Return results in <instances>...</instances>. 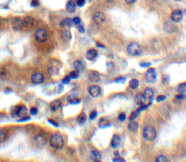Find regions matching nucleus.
I'll return each mask as SVG.
<instances>
[{
	"label": "nucleus",
	"instance_id": "f257e3e1",
	"mask_svg": "<svg viewBox=\"0 0 186 162\" xmlns=\"http://www.w3.org/2000/svg\"><path fill=\"white\" fill-rule=\"evenodd\" d=\"M49 145L55 149L62 148L64 145V140H63V137L62 136V134L60 133L52 134L50 139H49Z\"/></svg>",
	"mask_w": 186,
	"mask_h": 162
},
{
	"label": "nucleus",
	"instance_id": "f03ea898",
	"mask_svg": "<svg viewBox=\"0 0 186 162\" xmlns=\"http://www.w3.org/2000/svg\"><path fill=\"white\" fill-rule=\"evenodd\" d=\"M143 137L147 141H154L156 137V131L153 126H146L143 129Z\"/></svg>",
	"mask_w": 186,
	"mask_h": 162
},
{
	"label": "nucleus",
	"instance_id": "7ed1b4c3",
	"mask_svg": "<svg viewBox=\"0 0 186 162\" xmlns=\"http://www.w3.org/2000/svg\"><path fill=\"white\" fill-rule=\"evenodd\" d=\"M128 53L130 54V56H133V57H137L140 56V53H142V47L138 43H130L128 46Z\"/></svg>",
	"mask_w": 186,
	"mask_h": 162
},
{
	"label": "nucleus",
	"instance_id": "20e7f679",
	"mask_svg": "<svg viewBox=\"0 0 186 162\" xmlns=\"http://www.w3.org/2000/svg\"><path fill=\"white\" fill-rule=\"evenodd\" d=\"M26 113H27V107L25 106H17L13 107V109L11 110V116L12 117L22 118L26 116Z\"/></svg>",
	"mask_w": 186,
	"mask_h": 162
},
{
	"label": "nucleus",
	"instance_id": "39448f33",
	"mask_svg": "<svg viewBox=\"0 0 186 162\" xmlns=\"http://www.w3.org/2000/svg\"><path fill=\"white\" fill-rule=\"evenodd\" d=\"M135 102L136 104H138L140 106L142 105H147L148 107H150L152 105V100H149L146 98V96L144 95V94H142V93H139L135 95Z\"/></svg>",
	"mask_w": 186,
	"mask_h": 162
},
{
	"label": "nucleus",
	"instance_id": "423d86ee",
	"mask_svg": "<svg viewBox=\"0 0 186 162\" xmlns=\"http://www.w3.org/2000/svg\"><path fill=\"white\" fill-rule=\"evenodd\" d=\"M35 38L37 42L39 43H44L48 39V33L46 30L44 29H38L35 33Z\"/></svg>",
	"mask_w": 186,
	"mask_h": 162
},
{
	"label": "nucleus",
	"instance_id": "0eeeda50",
	"mask_svg": "<svg viewBox=\"0 0 186 162\" xmlns=\"http://www.w3.org/2000/svg\"><path fill=\"white\" fill-rule=\"evenodd\" d=\"M34 144H35L36 147L38 148V149H41L43 148L45 145L47 144V139L45 137L43 134H38V135H36L35 137V140H34Z\"/></svg>",
	"mask_w": 186,
	"mask_h": 162
},
{
	"label": "nucleus",
	"instance_id": "6e6552de",
	"mask_svg": "<svg viewBox=\"0 0 186 162\" xmlns=\"http://www.w3.org/2000/svg\"><path fill=\"white\" fill-rule=\"evenodd\" d=\"M145 79L148 83H154L156 81V72H155V69L153 68H150L145 73Z\"/></svg>",
	"mask_w": 186,
	"mask_h": 162
},
{
	"label": "nucleus",
	"instance_id": "1a4fd4ad",
	"mask_svg": "<svg viewBox=\"0 0 186 162\" xmlns=\"http://www.w3.org/2000/svg\"><path fill=\"white\" fill-rule=\"evenodd\" d=\"M35 25V19L31 16H26L24 20H22V29L29 30Z\"/></svg>",
	"mask_w": 186,
	"mask_h": 162
},
{
	"label": "nucleus",
	"instance_id": "9d476101",
	"mask_svg": "<svg viewBox=\"0 0 186 162\" xmlns=\"http://www.w3.org/2000/svg\"><path fill=\"white\" fill-rule=\"evenodd\" d=\"M105 20H106L105 14L103 12H101V11H98V12H96L93 15V21L96 24H101V23H103L105 21Z\"/></svg>",
	"mask_w": 186,
	"mask_h": 162
},
{
	"label": "nucleus",
	"instance_id": "9b49d317",
	"mask_svg": "<svg viewBox=\"0 0 186 162\" xmlns=\"http://www.w3.org/2000/svg\"><path fill=\"white\" fill-rule=\"evenodd\" d=\"M11 27L14 31H21L22 30V19L21 18H14L12 21H11Z\"/></svg>",
	"mask_w": 186,
	"mask_h": 162
},
{
	"label": "nucleus",
	"instance_id": "f8f14e48",
	"mask_svg": "<svg viewBox=\"0 0 186 162\" xmlns=\"http://www.w3.org/2000/svg\"><path fill=\"white\" fill-rule=\"evenodd\" d=\"M88 91H89V94L93 96V97H98L100 96L101 93V89L100 86L98 85H90L88 88Z\"/></svg>",
	"mask_w": 186,
	"mask_h": 162
},
{
	"label": "nucleus",
	"instance_id": "ddd939ff",
	"mask_svg": "<svg viewBox=\"0 0 186 162\" xmlns=\"http://www.w3.org/2000/svg\"><path fill=\"white\" fill-rule=\"evenodd\" d=\"M44 76L42 73H39V72H36V73H34V74L32 75L31 77V81H32V83H35V84H40V83H42L44 82Z\"/></svg>",
	"mask_w": 186,
	"mask_h": 162
},
{
	"label": "nucleus",
	"instance_id": "4468645a",
	"mask_svg": "<svg viewBox=\"0 0 186 162\" xmlns=\"http://www.w3.org/2000/svg\"><path fill=\"white\" fill-rule=\"evenodd\" d=\"M183 14L181 12V10L179 9H176L172 11L171 13V20L173 22H180L183 21Z\"/></svg>",
	"mask_w": 186,
	"mask_h": 162
},
{
	"label": "nucleus",
	"instance_id": "2eb2a0df",
	"mask_svg": "<svg viewBox=\"0 0 186 162\" xmlns=\"http://www.w3.org/2000/svg\"><path fill=\"white\" fill-rule=\"evenodd\" d=\"M98 57V52L95 49H89L86 54V57L88 60L93 61L96 59V57Z\"/></svg>",
	"mask_w": 186,
	"mask_h": 162
},
{
	"label": "nucleus",
	"instance_id": "dca6fc26",
	"mask_svg": "<svg viewBox=\"0 0 186 162\" xmlns=\"http://www.w3.org/2000/svg\"><path fill=\"white\" fill-rule=\"evenodd\" d=\"M65 9H66L67 12L74 13V12H75V10H77V4H75L74 1H72V0H70V1L67 2Z\"/></svg>",
	"mask_w": 186,
	"mask_h": 162
},
{
	"label": "nucleus",
	"instance_id": "f3484780",
	"mask_svg": "<svg viewBox=\"0 0 186 162\" xmlns=\"http://www.w3.org/2000/svg\"><path fill=\"white\" fill-rule=\"evenodd\" d=\"M60 107H62V102L60 101V100H54V101H52L50 103V105H49V109L52 111H57L59 110Z\"/></svg>",
	"mask_w": 186,
	"mask_h": 162
},
{
	"label": "nucleus",
	"instance_id": "a211bd4d",
	"mask_svg": "<svg viewBox=\"0 0 186 162\" xmlns=\"http://www.w3.org/2000/svg\"><path fill=\"white\" fill-rule=\"evenodd\" d=\"M89 80L92 83H98L100 81V75L97 71H90L89 73Z\"/></svg>",
	"mask_w": 186,
	"mask_h": 162
},
{
	"label": "nucleus",
	"instance_id": "6ab92c4d",
	"mask_svg": "<svg viewBox=\"0 0 186 162\" xmlns=\"http://www.w3.org/2000/svg\"><path fill=\"white\" fill-rule=\"evenodd\" d=\"M74 68L77 71L81 72L85 69V65L81 60H75L74 62Z\"/></svg>",
	"mask_w": 186,
	"mask_h": 162
},
{
	"label": "nucleus",
	"instance_id": "aec40b11",
	"mask_svg": "<svg viewBox=\"0 0 186 162\" xmlns=\"http://www.w3.org/2000/svg\"><path fill=\"white\" fill-rule=\"evenodd\" d=\"M60 36H62V40L65 41V42H69L72 38V34H71V32L68 30H63L60 32Z\"/></svg>",
	"mask_w": 186,
	"mask_h": 162
},
{
	"label": "nucleus",
	"instance_id": "412c9836",
	"mask_svg": "<svg viewBox=\"0 0 186 162\" xmlns=\"http://www.w3.org/2000/svg\"><path fill=\"white\" fill-rule=\"evenodd\" d=\"M120 142H121V139L118 135H116V134H115V135L113 136V139H112V141H111V146L113 148H116V147H118L119 145H120Z\"/></svg>",
	"mask_w": 186,
	"mask_h": 162
},
{
	"label": "nucleus",
	"instance_id": "4be33fe9",
	"mask_svg": "<svg viewBox=\"0 0 186 162\" xmlns=\"http://www.w3.org/2000/svg\"><path fill=\"white\" fill-rule=\"evenodd\" d=\"M128 130L132 133H136L139 130V124L137 122H135L133 121H131L128 124Z\"/></svg>",
	"mask_w": 186,
	"mask_h": 162
},
{
	"label": "nucleus",
	"instance_id": "5701e85b",
	"mask_svg": "<svg viewBox=\"0 0 186 162\" xmlns=\"http://www.w3.org/2000/svg\"><path fill=\"white\" fill-rule=\"evenodd\" d=\"M144 95L146 96L147 99L149 100H152L154 97V92L153 91V89H151V88H146L145 90H144Z\"/></svg>",
	"mask_w": 186,
	"mask_h": 162
},
{
	"label": "nucleus",
	"instance_id": "b1692460",
	"mask_svg": "<svg viewBox=\"0 0 186 162\" xmlns=\"http://www.w3.org/2000/svg\"><path fill=\"white\" fill-rule=\"evenodd\" d=\"M91 157L93 161H100L101 159V154L97 150H93L91 152Z\"/></svg>",
	"mask_w": 186,
	"mask_h": 162
},
{
	"label": "nucleus",
	"instance_id": "393cba45",
	"mask_svg": "<svg viewBox=\"0 0 186 162\" xmlns=\"http://www.w3.org/2000/svg\"><path fill=\"white\" fill-rule=\"evenodd\" d=\"M7 137V131L4 128H0V143L4 142Z\"/></svg>",
	"mask_w": 186,
	"mask_h": 162
},
{
	"label": "nucleus",
	"instance_id": "a878e982",
	"mask_svg": "<svg viewBox=\"0 0 186 162\" xmlns=\"http://www.w3.org/2000/svg\"><path fill=\"white\" fill-rule=\"evenodd\" d=\"M139 84H140V83H139V81L137 79H132V80H130V87L131 88V89L135 90V89H137V88L139 87Z\"/></svg>",
	"mask_w": 186,
	"mask_h": 162
},
{
	"label": "nucleus",
	"instance_id": "bb28decb",
	"mask_svg": "<svg viewBox=\"0 0 186 162\" xmlns=\"http://www.w3.org/2000/svg\"><path fill=\"white\" fill-rule=\"evenodd\" d=\"M177 91L179 94H184L186 92V83H183L178 85V88H177Z\"/></svg>",
	"mask_w": 186,
	"mask_h": 162
},
{
	"label": "nucleus",
	"instance_id": "cd10ccee",
	"mask_svg": "<svg viewBox=\"0 0 186 162\" xmlns=\"http://www.w3.org/2000/svg\"><path fill=\"white\" fill-rule=\"evenodd\" d=\"M62 25L68 27V28H71V27L73 26V24H74V23H73V20H71L70 18H66V19H64L63 21H62Z\"/></svg>",
	"mask_w": 186,
	"mask_h": 162
},
{
	"label": "nucleus",
	"instance_id": "c85d7f7f",
	"mask_svg": "<svg viewBox=\"0 0 186 162\" xmlns=\"http://www.w3.org/2000/svg\"><path fill=\"white\" fill-rule=\"evenodd\" d=\"M48 71L51 75H58L59 73V68L57 66H50L48 68Z\"/></svg>",
	"mask_w": 186,
	"mask_h": 162
},
{
	"label": "nucleus",
	"instance_id": "c756f323",
	"mask_svg": "<svg viewBox=\"0 0 186 162\" xmlns=\"http://www.w3.org/2000/svg\"><path fill=\"white\" fill-rule=\"evenodd\" d=\"M85 121H86V114L85 113H81L77 117V122L79 123V124H83Z\"/></svg>",
	"mask_w": 186,
	"mask_h": 162
},
{
	"label": "nucleus",
	"instance_id": "7c9ffc66",
	"mask_svg": "<svg viewBox=\"0 0 186 162\" xmlns=\"http://www.w3.org/2000/svg\"><path fill=\"white\" fill-rule=\"evenodd\" d=\"M108 126H110V123L105 119H101L100 121V127H101V128H106Z\"/></svg>",
	"mask_w": 186,
	"mask_h": 162
},
{
	"label": "nucleus",
	"instance_id": "2f4dec72",
	"mask_svg": "<svg viewBox=\"0 0 186 162\" xmlns=\"http://www.w3.org/2000/svg\"><path fill=\"white\" fill-rule=\"evenodd\" d=\"M7 76V69L6 68H2L1 71H0V78L2 79H6Z\"/></svg>",
	"mask_w": 186,
	"mask_h": 162
},
{
	"label": "nucleus",
	"instance_id": "473e14b6",
	"mask_svg": "<svg viewBox=\"0 0 186 162\" xmlns=\"http://www.w3.org/2000/svg\"><path fill=\"white\" fill-rule=\"evenodd\" d=\"M139 113H140V110L139 109L133 111V112H132V114L130 116V121H133V119H135L139 116Z\"/></svg>",
	"mask_w": 186,
	"mask_h": 162
},
{
	"label": "nucleus",
	"instance_id": "72a5a7b5",
	"mask_svg": "<svg viewBox=\"0 0 186 162\" xmlns=\"http://www.w3.org/2000/svg\"><path fill=\"white\" fill-rule=\"evenodd\" d=\"M156 162H167L168 161V159L165 157V156H158L156 157V159H155Z\"/></svg>",
	"mask_w": 186,
	"mask_h": 162
},
{
	"label": "nucleus",
	"instance_id": "f704fd0d",
	"mask_svg": "<svg viewBox=\"0 0 186 162\" xmlns=\"http://www.w3.org/2000/svg\"><path fill=\"white\" fill-rule=\"evenodd\" d=\"M78 71H72L70 74H69V77L71 79H77V78H78Z\"/></svg>",
	"mask_w": 186,
	"mask_h": 162
},
{
	"label": "nucleus",
	"instance_id": "c9c22d12",
	"mask_svg": "<svg viewBox=\"0 0 186 162\" xmlns=\"http://www.w3.org/2000/svg\"><path fill=\"white\" fill-rule=\"evenodd\" d=\"M185 99V95L184 94H179L175 96V100H178V101H181V100Z\"/></svg>",
	"mask_w": 186,
	"mask_h": 162
},
{
	"label": "nucleus",
	"instance_id": "e433bc0d",
	"mask_svg": "<svg viewBox=\"0 0 186 162\" xmlns=\"http://www.w3.org/2000/svg\"><path fill=\"white\" fill-rule=\"evenodd\" d=\"M73 23H74L75 25L77 26V25H79V24L81 23V20H80V19H79L78 17H75V18L73 19Z\"/></svg>",
	"mask_w": 186,
	"mask_h": 162
},
{
	"label": "nucleus",
	"instance_id": "4c0bfd02",
	"mask_svg": "<svg viewBox=\"0 0 186 162\" xmlns=\"http://www.w3.org/2000/svg\"><path fill=\"white\" fill-rule=\"evenodd\" d=\"M86 0H77V6L78 7H83L85 5Z\"/></svg>",
	"mask_w": 186,
	"mask_h": 162
},
{
	"label": "nucleus",
	"instance_id": "58836bf2",
	"mask_svg": "<svg viewBox=\"0 0 186 162\" xmlns=\"http://www.w3.org/2000/svg\"><path fill=\"white\" fill-rule=\"evenodd\" d=\"M97 117V111L96 110H94V111H92L91 113H90V115H89V119H95V118Z\"/></svg>",
	"mask_w": 186,
	"mask_h": 162
},
{
	"label": "nucleus",
	"instance_id": "ea45409f",
	"mask_svg": "<svg viewBox=\"0 0 186 162\" xmlns=\"http://www.w3.org/2000/svg\"><path fill=\"white\" fill-rule=\"evenodd\" d=\"M39 6V1L38 0H32L31 2V7H38Z\"/></svg>",
	"mask_w": 186,
	"mask_h": 162
},
{
	"label": "nucleus",
	"instance_id": "a19ab883",
	"mask_svg": "<svg viewBox=\"0 0 186 162\" xmlns=\"http://www.w3.org/2000/svg\"><path fill=\"white\" fill-rule=\"evenodd\" d=\"M118 119H119V121H124L125 119H126V114H124V113L119 114V116H118Z\"/></svg>",
	"mask_w": 186,
	"mask_h": 162
},
{
	"label": "nucleus",
	"instance_id": "79ce46f5",
	"mask_svg": "<svg viewBox=\"0 0 186 162\" xmlns=\"http://www.w3.org/2000/svg\"><path fill=\"white\" fill-rule=\"evenodd\" d=\"M37 112H38V109H37L36 107H32L31 110H30V113H31V115H36Z\"/></svg>",
	"mask_w": 186,
	"mask_h": 162
},
{
	"label": "nucleus",
	"instance_id": "37998d69",
	"mask_svg": "<svg viewBox=\"0 0 186 162\" xmlns=\"http://www.w3.org/2000/svg\"><path fill=\"white\" fill-rule=\"evenodd\" d=\"M140 66L142 67V68L150 67L151 66V63H149V62H142V63H140Z\"/></svg>",
	"mask_w": 186,
	"mask_h": 162
},
{
	"label": "nucleus",
	"instance_id": "c03bdc74",
	"mask_svg": "<svg viewBox=\"0 0 186 162\" xmlns=\"http://www.w3.org/2000/svg\"><path fill=\"white\" fill-rule=\"evenodd\" d=\"M77 28H78V31L80 33H84L85 32V28H84V26H83L81 23L79 25H77Z\"/></svg>",
	"mask_w": 186,
	"mask_h": 162
},
{
	"label": "nucleus",
	"instance_id": "a18cd8bd",
	"mask_svg": "<svg viewBox=\"0 0 186 162\" xmlns=\"http://www.w3.org/2000/svg\"><path fill=\"white\" fill-rule=\"evenodd\" d=\"M165 99H166V96L165 95H159L158 97L156 98V101L157 102H162V101H164Z\"/></svg>",
	"mask_w": 186,
	"mask_h": 162
},
{
	"label": "nucleus",
	"instance_id": "49530a36",
	"mask_svg": "<svg viewBox=\"0 0 186 162\" xmlns=\"http://www.w3.org/2000/svg\"><path fill=\"white\" fill-rule=\"evenodd\" d=\"M70 77L69 76H67V77H65V78H64L63 80H62V83H64V84H66V83H68L70 82Z\"/></svg>",
	"mask_w": 186,
	"mask_h": 162
},
{
	"label": "nucleus",
	"instance_id": "de8ad7c7",
	"mask_svg": "<svg viewBox=\"0 0 186 162\" xmlns=\"http://www.w3.org/2000/svg\"><path fill=\"white\" fill-rule=\"evenodd\" d=\"M113 162H124L125 161V159H119V157H115V159H113Z\"/></svg>",
	"mask_w": 186,
	"mask_h": 162
},
{
	"label": "nucleus",
	"instance_id": "09e8293b",
	"mask_svg": "<svg viewBox=\"0 0 186 162\" xmlns=\"http://www.w3.org/2000/svg\"><path fill=\"white\" fill-rule=\"evenodd\" d=\"M125 1H126V3L130 4V5H132V4H135L136 2L138 1V0H125Z\"/></svg>",
	"mask_w": 186,
	"mask_h": 162
},
{
	"label": "nucleus",
	"instance_id": "8fccbe9b",
	"mask_svg": "<svg viewBox=\"0 0 186 162\" xmlns=\"http://www.w3.org/2000/svg\"><path fill=\"white\" fill-rule=\"evenodd\" d=\"M48 121L49 123H51L52 125H54L55 127H58V126H59V124H58V123H57V122H55V121H53L52 119H48Z\"/></svg>",
	"mask_w": 186,
	"mask_h": 162
},
{
	"label": "nucleus",
	"instance_id": "3c124183",
	"mask_svg": "<svg viewBox=\"0 0 186 162\" xmlns=\"http://www.w3.org/2000/svg\"><path fill=\"white\" fill-rule=\"evenodd\" d=\"M29 119H30V117H25V116H24V117H22L21 119H19V121H29Z\"/></svg>",
	"mask_w": 186,
	"mask_h": 162
},
{
	"label": "nucleus",
	"instance_id": "603ef678",
	"mask_svg": "<svg viewBox=\"0 0 186 162\" xmlns=\"http://www.w3.org/2000/svg\"><path fill=\"white\" fill-rule=\"evenodd\" d=\"M125 80H126L125 78H117V79H115V83H118V82H125Z\"/></svg>",
	"mask_w": 186,
	"mask_h": 162
},
{
	"label": "nucleus",
	"instance_id": "864d4df0",
	"mask_svg": "<svg viewBox=\"0 0 186 162\" xmlns=\"http://www.w3.org/2000/svg\"><path fill=\"white\" fill-rule=\"evenodd\" d=\"M97 45H98V46H100V47H101H101H104V46H103V45H102L101 44H100V43H98Z\"/></svg>",
	"mask_w": 186,
	"mask_h": 162
},
{
	"label": "nucleus",
	"instance_id": "5fc2aeb1",
	"mask_svg": "<svg viewBox=\"0 0 186 162\" xmlns=\"http://www.w3.org/2000/svg\"><path fill=\"white\" fill-rule=\"evenodd\" d=\"M175 1H181V0H175Z\"/></svg>",
	"mask_w": 186,
	"mask_h": 162
}]
</instances>
